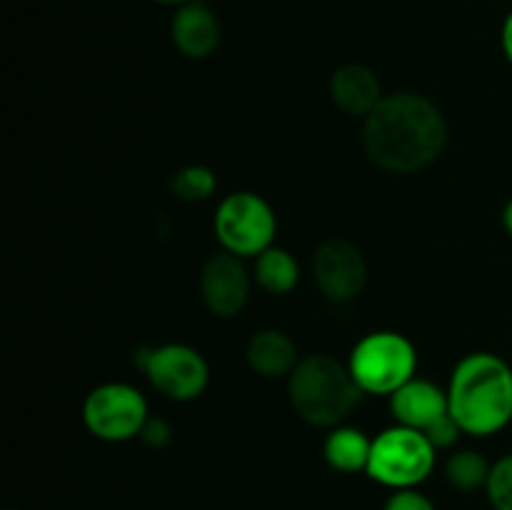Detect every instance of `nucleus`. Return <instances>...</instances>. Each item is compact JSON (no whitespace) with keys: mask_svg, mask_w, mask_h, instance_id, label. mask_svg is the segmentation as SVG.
I'll list each match as a JSON object with an SVG mask.
<instances>
[{"mask_svg":"<svg viewBox=\"0 0 512 510\" xmlns=\"http://www.w3.org/2000/svg\"><path fill=\"white\" fill-rule=\"evenodd\" d=\"M330 98L345 115L368 118L385 95L380 78L368 65L348 63L335 70L333 78H330Z\"/></svg>","mask_w":512,"mask_h":510,"instance_id":"obj_13","label":"nucleus"},{"mask_svg":"<svg viewBox=\"0 0 512 510\" xmlns=\"http://www.w3.org/2000/svg\"><path fill=\"white\" fill-rule=\"evenodd\" d=\"M245 360H248L253 373L275 380L290 378L295 365L300 363V355L288 333L275 328H265L258 330V333L248 340V345H245Z\"/></svg>","mask_w":512,"mask_h":510,"instance_id":"obj_14","label":"nucleus"},{"mask_svg":"<svg viewBox=\"0 0 512 510\" xmlns=\"http://www.w3.org/2000/svg\"><path fill=\"white\" fill-rule=\"evenodd\" d=\"M150 385L175 403H190L205 393L210 383L208 360L185 343H165L145 353L143 363Z\"/></svg>","mask_w":512,"mask_h":510,"instance_id":"obj_8","label":"nucleus"},{"mask_svg":"<svg viewBox=\"0 0 512 510\" xmlns=\"http://www.w3.org/2000/svg\"><path fill=\"white\" fill-rule=\"evenodd\" d=\"M215 238L220 248L238 258H258L278 235L275 210L263 195L250 190H235L220 200L213 218Z\"/></svg>","mask_w":512,"mask_h":510,"instance_id":"obj_6","label":"nucleus"},{"mask_svg":"<svg viewBox=\"0 0 512 510\" xmlns=\"http://www.w3.org/2000/svg\"><path fill=\"white\" fill-rule=\"evenodd\" d=\"M153 3H158V5H173V8H180V5L190 3V0H153Z\"/></svg>","mask_w":512,"mask_h":510,"instance_id":"obj_25","label":"nucleus"},{"mask_svg":"<svg viewBox=\"0 0 512 510\" xmlns=\"http://www.w3.org/2000/svg\"><path fill=\"white\" fill-rule=\"evenodd\" d=\"M313 280L320 293L335 303L358 298L368 280L363 253L350 240L330 238L313 255Z\"/></svg>","mask_w":512,"mask_h":510,"instance_id":"obj_9","label":"nucleus"},{"mask_svg":"<svg viewBox=\"0 0 512 510\" xmlns=\"http://www.w3.org/2000/svg\"><path fill=\"white\" fill-rule=\"evenodd\" d=\"M348 368L363 393L390 398L418 373V350L398 330H375L353 345Z\"/></svg>","mask_w":512,"mask_h":510,"instance_id":"obj_4","label":"nucleus"},{"mask_svg":"<svg viewBox=\"0 0 512 510\" xmlns=\"http://www.w3.org/2000/svg\"><path fill=\"white\" fill-rule=\"evenodd\" d=\"M500 43H503V53L505 58L512 63V13L505 18L503 30H500Z\"/></svg>","mask_w":512,"mask_h":510,"instance_id":"obj_23","label":"nucleus"},{"mask_svg":"<svg viewBox=\"0 0 512 510\" xmlns=\"http://www.w3.org/2000/svg\"><path fill=\"white\" fill-rule=\"evenodd\" d=\"M390 413L398 425H408V428L425 433L435 420L450 413L448 388H440L433 380L415 375L413 380H408L403 388L390 395Z\"/></svg>","mask_w":512,"mask_h":510,"instance_id":"obj_12","label":"nucleus"},{"mask_svg":"<svg viewBox=\"0 0 512 510\" xmlns=\"http://www.w3.org/2000/svg\"><path fill=\"white\" fill-rule=\"evenodd\" d=\"M150 420L145 395L130 383H103L88 393L83 403V423L93 438L103 443H125L143 433Z\"/></svg>","mask_w":512,"mask_h":510,"instance_id":"obj_7","label":"nucleus"},{"mask_svg":"<svg viewBox=\"0 0 512 510\" xmlns=\"http://www.w3.org/2000/svg\"><path fill=\"white\" fill-rule=\"evenodd\" d=\"M170 438H173V430H170V425L165 420L158 418H150L145 423L143 433H140V440L145 445H150V448H165L170 443Z\"/></svg>","mask_w":512,"mask_h":510,"instance_id":"obj_22","label":"nucleus"},{"mask_svg":"<svg viewBox=\"0 0 512 510\" xmlns=\"http://www.w3.org/2000/svg\"><path fill=\"white\" fill-rule=\"evenodd\" d=\"M503 225L512 238V198L508 200V205H505V210H503Z\"/></svg>","mask_w":512,"mask_h":510,"instance_id":"obj_24","label":"nucleus"},{"mask_svg":"<svg viewBox=\"0 0 512 510\" xmlns=\"http://www.w3.org/2000/svg\"><path fill=\"white\" fill-rule=\"evenodd\" d=\"M435 460L438 448L423 430L395 423L373 438L365 475L388 490L418 488L435 470Z\"/></svg>","mask_w":512,"mask_h":510,"instance_id":"obj_5","label":"nucleus"},{"mask_svg":"<svg viewBox=\"0 0 512 510\" xmlns=\"http://www.w3.org/2000/svg\"><path fill=\"white\" fill-rule=\"evenodd\" d=\"M170 38L180 55L190 60H203L218 50L223 30H220L218 15L208 5L190 0L175 8L173 20H170Z\"/></svg>","mask_w":512,"mask_h":510,"instance_id":"obj_11","label":"nucleus"},{"mask_svg":"<svg viewBox=\"0 0 512 510\" xmlns=\"http://www.w3.org/2000/svg\"><path fill=\"white\" fill-rule=\"evenodd\" d=\"M373 438L355 425H335L328 430L323 443V458L335 473H365L368 470Z\"/></svg>","mask_w":512,"mask_h":510,"instance_id":"obj_15","label":"nucleus"},{"mask_svg":"<svg viewBox=\"0 0 512 510\" xmlns=\"http://www.w3.org/2000/svg\"><path fill=\"white\" fill-rule=\"evenodd\" d=\"M255 283L270 295H288L300 280V265L285 248H268L255 258Z\"/></svg>","mask_w":512,"mask_h":510,"instance_id":"obj_16","label":"nucleus"},{"mask_svg":"<svg viewBox=\"0 0 512 510\" xmlns=\"http://www.w3.org/2000/svg\"><path fill=\"white\" fill-rule=\"evenodd\" d=\"M490 468H493V463H490L483 453L463 448L455 450V453L445 460V478H448V483L453 485L455 490L475 493V490L480 488L485 490L490 478Z\"/></svg>","mask_w":512,"mask_h":510,"instance_id":"obj_17","label":"nucleus"},{"mask_svg":"<svg viewBox=\"0 0 512 510\" xmlns=\"http://www.w3.org/2000/svg\"><path fill=\"white\" fill-rule=\"evenodd\" d=\"M448 408L465 435L490 438L512 423V368L495 353H470L453 368Z\"/></svg>","mask_w":512,"mask_h":510,"instance_id":"obj_2","label":"nucleus"},{"mask_svg":"<svg viewBox=\"0 0 512 510\" xmlns=\"http://www.w3.org/2000/svg\"><path fill=\"white\" fill-rule=\"evenodd\" d=\"M218 188L215 173L208 165H185L170 178V193L183 203H200L208 200Z\"/></svg>","mask_w":512,"mask_h":510,"instance_id":"obj_18","label":"nucleus"},{"mask_svg":"<svg viewBox=\"0 0 512 510\" xmlns=\"http://www.w3.org/2000/svg\"><path fill=\"white\" fill-rule=\"evenodd\" d=\"M383 510H438L433 500L425 493H420L418 488H405V490H393L385 500Z\"/></svg>","mask_w":512,"mask_h":510,"instance_id":"obj_20","label":"nucleus"},{"mask_svg":"<svg viewBox=\"0 0 512 510\" xmlns=\"http://www.w3.org/2000/svg\"><path fill=\"white\" fill-rule=\"evenodd\" d=\"M485 495H488L493 510H512V453L493 463Z\"/></svg>","mask_w":512,"mask_h":510,"instance_id":"obj_19","label":"nucleus"},{"mask_svg":"<svg viewBox=\"0 0 512 510\" xmlns=\"http://www.w3.org/2000/svg\"><path fill=\"white\" fill-rule=\"evenodd\" d=\"M8 510H18V508H8Z\"/></svg>","mask_w":512,"mask_h":510,"instance_id":"obj_26","label":"nucleus"},{"mask_svg":"<svg viewBox=\"0 0 512 510\" xmlns=\"http://www.w3.org/2000/svg\"><path fill=\"white\" fill-rule=\"evenodd\" d=\"M288 395L295 413L315 428H335L358 408L363 390L355 383L348 363L335 355L313 353L300 358L288 378Z\"/></svg>","mask_w":512,"mask_h":510,"instance_id":"obj_3","label":"nucleus"},{"mask_svg":"<svg viewBox=\"0 0 512 510\" xmlns=\"http://www.w3.org/2000/svg\"><path fill=\"white\" fill-rule=\"evenodd\" d=\"M200 298L205 308L220 318H233L250 300V273L243 258L228 253H215L200 268Z\"/></svg>","mask_w":512,"mask_h":510,"instance_id":"obj_10","label":"nucleus"},{"mask_svg":"<svg viewBox=\"0 0 512 510\" xmlns=\"http://www.w3.org/2000/svg\"><path fill=\"white\" fill-rule=\"evenodd\" d=\"M425 435H428L430 443H433L435 448L445 450V448H453V445L458 443L460 435H463V428H460L458 420L448 413L440 420H435V423L425 430Z\"/></svg>","mask_w":512,"mask_h":510,"instance_id":"obj_21","label":"nucleus"},{"mask_svg":"<svg viewBox=\"0 0 512 510\" xmlns=\"http://www.w3.org/2000/svg\"><path fill=\"white\" fill-rule=\"evenodd\" d=\"M448 123L438 105L418 93H393L363 123V148L390 173L428 168L445 150Z\"/></svg>","mask_w":512,"mask_h":510,"instance_id":"obj_1","label":"nucleus"}]
</instances>
